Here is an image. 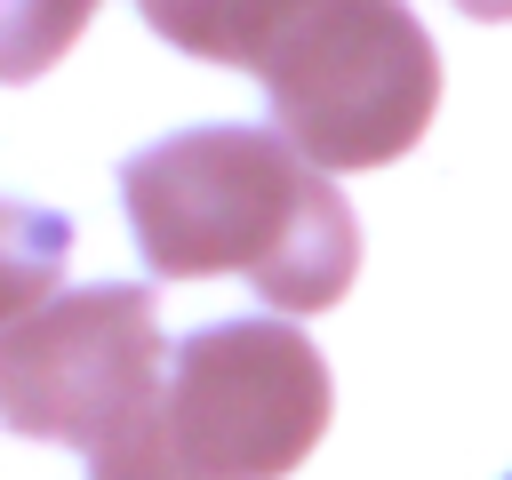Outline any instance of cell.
<instances>
[{"label": "cell", "instance_id": "ba28073f", "mask_svg": "<svg viewBox=\"0 0 512 480\" xmlns=\"http://www.w3.org/2000/svg\"><path fill=\"white\" fill-rule=\"evenodd\" d=\"M464 16H480V24H512V0H456Z\"/></svg>", "mask_w": 512, "mask_h": 480}, {"label": "cell", "instance_id": "7a4b0ae2", "mask_svg": "<svg viewBox=\"0 0 512 480\" xmlns=\"http://www.w3.org/2000/svg\"><path fill=\"white\" fill-rule=\"evenodd\" d=\"M120 200L160 280L240 272L280 312H328L360 272V224L344 192L280 128L160 136L120 168Z\"/></svg>", "mask_w": 512, "mask_h": 480}, {"label": "cell", "instance_id": "6da1fadb", "mask_svg": "<svg viewBox=\"0 0 512 480\" xmlns=\"http://www.w3.org/2000/svg\"><path fill=\"white\" fill-rule=\"evenodd\" d=\"M144 24L240 64L272 96V128L312 168H392L440 112V56L408 0H136Z\"/></svg>", "mask_w": 512, "mask_h": 480}, {"label": "cell", "instance_id": "277c9868", "mask_svg": "<svg viewBox=\"0 0 512 480\" xmlns=\"http://www.w3.org/2000/svg\"><path fill=\"white\" fill-rule=\"evenodd\" d=\"M336 384L288 320H216L168 360L160 432L200 480H288L328 432Z\"/></svg>", "mask_w": 512, "mask_h": 480}, {"label": "cell", "instance_id": "5b68a950", "mask_svg": "<svg viewBox=\"0 0 512 480\" xmlns=\"http://www.w3.org/2000/svg\"><path fill=\"white\" fill-rule=\"evenodd\" d=\"M64 256H72V224L64 216L0 200V328H16V320L40 312V296L64 272Z\"/></svg>", "mask_w": 512, "mask_h": 480}, {"label": "cell", "instance_id": "3957f363", "mask_svg": "<svg viewBox=\"0 0 512 480\" xmlns=\"http://www.w3.org/2000/svg\"><path fill=\"white\" fill-rule=\"evenodd\" d=\"M168 344L152 288L104 280L40 304L32 320L0 328V424L24 440H64V448H120L144 432L168 400Z\"/></svg>", "mask_w": 512, "mask_h": 480}, {"label": "cell", "instance_id": "9c48e42d", "mask_svg": "<svg viewBox=\"0 0 512 480\" xmlns=\"http://www.w3.org/2000/svg\"><path fill=\"white\" fill-rule=\"evenodd\" d=\"M504 480H512V472H504Z\"/></svg>", "mask_w": 512, "mask_h": 480}, {"label": "cell", "instance_id": "8992f818", "mask_svg": "<svg viewBox=\"0 0 512 480\" xmlns=\"http://www.w3.org/2000/svg\"><path fill=\"white\" fill-rule=\"evenodd\" d=\"M96 0H0V88L40 80L80 32H88Z\"/></svg>", "mask_w": 512, "mask_h": 480}, {"label": "cell", "instance_id": "52a82bcc", "mask_svg": "<svg viewBox=\"0 0 512 480\" xmlns=\"http://www.w3.org/2000/svg\"><path fill=\"white\" fill-rule=\"evenodd\" d=\"M88 480H200L192 464H176V448H168V432H160V416L144 424V432H128L120 448H104V456H88Z\"/></svg>", "mask_w": 512, "mask_h": 480}]
</instances>
